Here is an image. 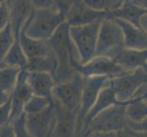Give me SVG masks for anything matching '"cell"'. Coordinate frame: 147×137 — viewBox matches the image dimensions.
Masks as SVG:
<instances>
[{
    "mask_svg": "<svg viewBox=\"0 0 147 137\" xmlns=\"http://www.w3.org/2000/svg\"><path fill=\"white\" fill-rule=\"evenodd\" d=\"M127 104L113 105L100 111L83 128L80 137L92 133H116L125 128V108Z\"/></svg>",
    "mask_w": 147,
    "mask_h": 137,
    "instance_id": "277c9868",
    "label": "cell"
},
{
    "mask_svg": "<svg viewBox=\"0 0 147 137\" xmlns=\"http://www.w3.org/2000/svg\"><path fill=\"white\" fill-rule=\"evenodd\" d=\"M71 67L75 72L80 74L82 77L99 76V77L109 78L111 80L129 72L120 67L111 59L105 57H94L85 64H80L78 60H76L72 62Z\"/></svg>",
    "mask_w": 147,
    "mask_h": 137,
    "instance_id": "9c48e42d",
    "label": "cell"
},
{
    "mask_svg": "<svg viewBox=\"0 0 147 137\" xmlns=\"http://www.w3.org/2000/svg\"><path fill=\"white\" fill-rule=\"evenodd\" d=\"M111 59L129 72L140 68L146 69L147 50H136L123 48Z\"/></svg>",
    "mask_w": 147,
    "mask_h": 137,
    "instance_id": "e0dca14e",
    "label": "cell"
},
{
    "mask_svg": "<svg viewBox=\"0 0 147 137\" xmlns=\"http://www.w3.org/2000/svg\"><path fill=\"white\" fill-rule=\"evenodd\" d=\"M118 104H126V103H120V101L117 100L113 90L110 87V85L104 87L100 91L97 100H96L94 104L92 105V107L90 108L89 113H87V115H86L85 120H84L83 128H85L86 126L89 124L90 121H92L98 113H100V111H102L103 110L109 108L110 106L118 105ZM83 128H82V130H83Z\"/></svg>",
    "mask_w": 147,
    "mask_h": 137,
    "instance_id": "ffe728a7",
    "label": "cell"
},
{
    "mask_svg": "<svg viewBox=\"0 0 147 137\" xmlns=\"http://www.w3.org/2000/svg\"><path fill=\"white\" fill-rule=\"evenodd\" d=\"M123 48V37L121 28L113 19L104 18L100 24L95 57L113 59Z\"/></svg>",
    "mask_w": 147,
    "mask_h": 137,
    "instance_id": "5b68a950",
    "label": "cell"
},
{
    "mask_svg": "<svg viewBox=\"0 0 147 137\" xmlns=\"http://www.w3.org/2000/svg\"><path fill=\"white\" fill-rule=\"evenodd\" d=\"M11 114V98H9L6 103L0 106V127L10 123Z\"/></svg>",
    "mask_w": 147,
    "mask_h": 137,
    "instance_id": "f1b7e54d",
    "label": "cell"
},
{
    "mask_svg": "<svg viewBox=\"0 0 147 137\" xmlns=\"http://www.w3.org/2000/svg\"><path fill=\"white\" fill-rule=\"evenodd\" d=\"M130 132L131 135H133V137H146V132H134L131 130Z\"/></svg>",
    "mask_w": 147,
    "mask_h": 137,
    "instance_id": "8d00e7d4",
    "label": "cell"
},
{
    "mask_svg": "<svg viewBox=\"0 0 147 137\" xmlns=\"http://www.w3.org/2000/svg\"><path fill=\"white\" fill-rule=\"evenodd\" d=\"M84 3L93 10L107 14L118 9L121 6L123 1L121 0H85Z\"/></svg>",
    "mask_w": 147,
    "mask_h": 137,
    "instance_id": "d4e9b609",
    "label": "cell"
},
{
    "mask_svg": "<svg viewBox=\"0 0 147 137\" xmlns=\"http://www.w3.org/2000/svg\"><path fill=\"white\" fill-rule=\"evenodd\" d=\"M64 22L65 17L58 11L55 6L43 9L33 8L23 29L29 38L48 40Z\"/></svg>",
    "mask_w": 147,
    "mask_h": 137,
    "instance_id": "7a4b0ae2",
    "label": "cell"
},
{
    "mask_svg": "<svg viewBox=\"0 0 147 137\" xmlns=\"http://www.w3.org/2000/svg\"><path fill=\"white\" fill-rule=\"evenodd\" d=\"M115 137H133V135H131L130 130H128L127 128H123L118 132H116Z\"/></svg>",
    "mask_w": 147,
    "mask_h": 137,
    "instance_id": "e575fe53",
    "label": "cell"
},
{
    "mask_svg": "<svg viewBox=\"0 0 147 137\" xmlns=\"http://www.w3.org/2000/svg\"><path fill=\"white\" fill-rule=\"evenodd\" d=\"M9 24L8 1H0V32Z\"/></svg>",
    "mask_w": 147,
    "mask_h": 137,
    "instance_id": "f546056e",
    "label": "cell"
},
{
    "mask_svg": "<svg viewBox=\"0 0 147 137\" xmlns=\"http://www.w3.org/2000/svg\"><path fill=\"white\" fill-rule=\"evenodd\" d=\"M80 137H115V133H92Z\"/></svg>",
    "mask_w": 147,
    "mask_h": 137,
    "instance_id": "836d02e7",
    "label": "cell"
},
{
    "mask_svg": "<svg viewBox=\"0 0 147 137\" xmlns=\"http://www.w3.org/2000/svg\"><path fill=\"white\" fill-rule=\"evenodd\" d=\"M54 121V105L38 113L26 115V126L32 137H48Z\"/></svg>",
    "mask_w": 147,
    "mask_h": 137,
    "instance_id": "4fadbf2b",
    "label": "cell"
},
{
    "mask_svg": "<svg viewBox=\"0 0 147 137\" xmlns=\"http://www.w3.org/2000/svg\"><path fill=\"white\" fill-rule=\"evenodd\" d=\"M146 69L140 68L111 79L109 85L120 103H128L134 99L136 91L146 84Z\"/></svg>",
    "mask_w": 147,
    "mask_h": 137,
    "instance_id": "52a82bcc",
    "label": "cell"
},
{
    "mask_svg": "<svg viewBox=\"0 0 147 137\" xmlns=\"http://www.w3.org/2000/svg\"><path fill=\"white\" fill-rule=\"evenodd\" d=\"M76 120L77 113L67 111L54 101V121L49 137H77Z\"/></svg>",
    "mask_w": 147,
    "mask_h": 137,
    "instance_id": "30bf717a",
    "label": "cell"
},
{
    "mask_svg": "<svg viewBox=\"0 0 147 137\" xmlns=\"http://www.w3.org/2000/svg\"><path fill=\"white\" fill-rule=\"evenodd\" d=\"M0 137H15V132L11 123L0 127Z\"/></svg>",
    "mask_w": 147,
    "mask_h": 137,
    "instance_id": "d6a6232c",
    "label": "cell"
},
{
    "mask_svg": "<svg viewBox=\"0 0 147 137\" xmlns=\"http://www.w3.org/2000/svg\"><path fill=\"white\" fill-rule=\"evenodd\" d=\"M10 123L12 124L14 132H15V137H32L31 134L27 129L26 126V114L22 113L18 117L14 119Z\"/></svg>",
    "mask_w": 147,
    "mask_h": 137,
    "instance_id": "83f0119b",
    "label": "cell"
},
{
    "mask_svg": "<svg viewBox=\"0 0 147 137\" xmlns=\"http://www.w3.org/2000/svg\"><path fill=\"white\" fill-rule=\"evenodd\" d=\"M20 70L18 68L7 66L0 68V90L11 95Z\"/></svg>",
    "mask_w": 147,
    "mask_h": 137,
    "instance_id": "cb8c5ba5",
    "label": "cell"
},
{
    "mask_svg": "<svg viewBox=\"0 0 147 137\" xmlns=\"http://www.w3.org/2000/svg\"><path fill=\"white\" fill-rule=\"evenodd\" d=\"M2 67H6V66L4 65V63H1V64H0V68H2Z\"/></svg>",
    "mask_w": 147,
    "mask_h": 137,
    "instance_id": "74e56055",
    "label": "cell"
},
{
    "mask_svg": "<svg viewBox=\"0 0 147 137\" xmlns=\"http://www.w3.org/2000/svg\"><path fill=\"white\" fill-rule=\"evenodd\" d=\"M49 134H50V133H49ZM48 137H49V136H48Z\"/></svg>",
    "mask_w": 147,
    "mask_h": 137,
    "instance_id": "f35d334b",
    "label": "cell"
},
{
    "mask_svg": "<svg viewBox=\"0 0 147 137\" xmlns=\"http://www.w3.org/2000/svg\"><path fill=\"white\" fill-rule=\"evenodd\" d=\"M9 7V25L12 28L14 36L18 39L20 30L26 24L30 14L32 12L31 1H24V0H15L8 1Z\"/></svg>",
    "mask_w": 147,
    "mask_h": 137,
    "instance_id": "9a60e30c",
    "label": "cell"
},
{
    "mask_svg": "<svg viewBox=\"0 0 147 137\" xmlns=\"http://www.w3.org/2000/svg\"><path fill=\"white\" fill-rule=\"evenodd\" d=\"M111 19V18H110ZM113 21L121 28L123 37L124 48L136 50H145L147 47V36L146 32L134 27L121 19L113 18Z\"/></svg>",
    "mask_w": 147,
    "mask_h": 137,
    "instance_id": "2e32d148",
    "label": "cell"
},
{
    "mask_svg": "<svg viewBox=\"0 0 147 137\" xmlns=\"http://www.w3.org/2000/svg\"><path fill=\"white\" fill-rule=\"evenodd\" d=\"M72 2L73 1H55V7L58 11L66 18V15L68 14Z\"/></svg>",
    "mask_w": 147,
    "mask_h": 137,
    "instance_id": "4dcf8cb0",
    "label": "cell"
},
{
    "mask_svg": "<svg viewBox=\"0 0 147 137\" xmlns=\"http://www.w3.org/2000/svg\"><path fill=\"white\" fill-rule=\"evenodd\" d=\"M28 83L34 96L46 99L50 104L54 105L52 90L56 83L51 75L44 72H28Z\"/></svg>",
    "mask_w": 147,
    "mask_h": 137,
    "instance_id": "5bb4252c",
    "label": "cell"
},
{
    "mask_svg": "<svg viewBox=\"0 0 147 137\" xmlns=\"http://www.w3.org/2000/svg\"><path fill=\"white\" fill-rule=\"evenodd\" d=\"M57 70V59L54 54L49 53L42 58L28 60L26 70L30 72H44L51 75L54 78Z\"/></svg>",
    "mask_w": 147,
    "mask_h": 137,
    "instance_id": "7402d4cb",
    "label": "cell"
},
{
    "mask_svg": "<svg viewBox=\"0 0 147 137\" xmlns=\"http://www.w3.org/2000/svg\"><path fill=\"white\" fill-rule=\"evenodd\" d=\"M100 20L84 26L69 27V35L78 54L80 64H85L95 57Z\"/></svg>",
    "mask_w": 147,
    "mask_h": 137,
    "instance_id": "3957f363",
    "label": "cell"
},
{
    "mask_svg": "<svg viewBox=\"0 0 147 137\" xmlns=\"http://www.w3.org/2000/svg\"><path fill=\"white\" fill-rule=\"evenodd\" d=\"M18 40L28 60L42 58L51 53L48 40H38L29 38L23 28L20 30Z\"/></svg>",
    "mask_w": 147,
    "mask_h": 137,
    "instance_id": "d6986e66",
    "label": "cell"
},
{
    "mask_svg": "<svg viewBox=\"0 0 147 137\" xmlns=\"http://www.w3.org/2000/svg\"><path fill=\"white\" fill-rule=\"evenodd\" d=\"M106 13L100 12L89 7L84 1H73L68 14L66 15L65 22L69 27L84 26L93 23L97 20L106 18Z\"/></svg>",
    "mask_w": 147,
    "mask_h": 137,
    "instance_id": "7c38bea8",
    "label": "cell"
},
{
    "mask_svg": "<svg viewBox=\"0 0 147 137\" xmlns=\"http://www.w3.org/2000/svg\"><path fill=\"white\" fill-rule=\"evenodd\" d=\"M16 38L14 36L12 28L8 24L1 32H0V64L3 63V59L7 55L9 49L12 47Z\"/></svg>",
    "mask_w": 147,
    "mask_h": 137,
    "instance_id": "484cf974",
    "label": "cell"
},
{
    "mask_svg": "<svg viewBox=\"0 0 147 137\" xmlns=\"http://www.w3.org/2000/svg\"><path fill=\"white\" fill-rule=\"evenodd\" d=\"M145 15H147L146 8L137 6L134 3V1H123V4L118 9L107 13L106 18L111 19H121L140 28V21Z\"/></svg>",
    "mask_w": 147,
    "mask_h": 137,
    "instance_id": "ac0fdd59",
    "label": "cell"
},
{
    "mask_svg": "<svg viewBox=\"0 0 147 137\" xmlns=\"http://www.w3.org/2000/svg\"><path fill=\"white\" fill-rule=\"evenodd\" d=\"M31 4L33 8L43 9L54 7L55 1H52V0H36V1H31Z\"/></svg>",
    "mask_w": 147,
    "mask_h": 137,
    "instance_id": "1f68e13d",
    "label": "cell"
},
{
    "mask_svg": "<svg viewBox=\"0 0 147 137\" xmlns=\"http://www.w3.org/2000/svg\"><path fill=\"white\" fill-rule=\"evenodd\" d=\"M69 25L64 22L48 39L52 53L57 59V70L54 76L55 83L69 80L77 73L71 67L72 62L78 60V54L69 35Z\"/></svg>",
    "mask_w": 147,
    "mask_h": 137,
    "instance_id": "6da1fadb",
    "label": "cell"
},
{
    "mask_svg": "<svg viewBox=\"0 0 147 137\" xmlns=\"http://www.w3.org/2000/svg\"><path fill=\"white\" fill-rule=\"evenodd\" d=\"M83 88V77L76 73L69 80L58 83L52 90V97L64 109L78 113Z\"/></svg>",
    "mask_w": 147,
    "mask_h": 137,
    "instance_id": "ba28073f",
    "label": "cell"
},
{
    "mask_svg": "<svg viewBox=\"0 0 147 137\" xmlns=\"http://www.w3.org/2000/svg\"><path fill=\"white\" fill-rule=\"evenodd\" d=\"M110 79L106 77H83V88L82 98H80V108L77 113V120H76V135L80 137L82 133L84 120L87 113L98 98L100 91L104 87L109 85Z\"/></svg>",
    "mask_w": 147,
    "mask_h": 137,
    "instance_id": "8992f818",
    "label": "cell"
},
{
    "mask_svg": "<svg viewBox=\"0 0 147 137\" xmlns=\"http://www.w3.org/2000/svg\"><path fill=\"white\" fill-rule=\"evenodd\" d=\"M3 63L7 67L26 70L28 65V59L25 56L18 39L15 40L12 47L9 49L7 55L5 56Z\"/></svg>",
    "mask_w": 147,
    "mask_h": 137,
    "instance_id": "603a6c76",
    "label": "cell"
},
{
    "mask_svg": "<svg viewBox=\"0 0 147 137\" xmlns=\"http://www.w3.org/2000/svg\"><path fill=\"white\" fill-rule=\"evenodd\" d=\"M32 96L34 95L28 83V72L26 70H21L18 74L14 90L10 95L11 98L10 121L18 117L23 113L24 106Z\"/></svg>",
    "mask_w": 147,
    "mask_h": 137,
    "instance_id": "8fae6325",
    "label": "cell"
},
{
    "mask_svg": "<svg viewBox=\"0 0 147 137\" xmlns=\"http://www.w3.org/2000/svg\"><path fill=\"white\" fill-rule=\"evenodd\" d=\"M147 116V104L146 97L134 98L126 105L125 117L126 121L133 124H139L146 121Z\"/></svg>",
    "mask_w": 147,
    "mask_h": 137,
    "instance_id": "44dd1931",
    "label": "cell"
},
{
    "mask_svg": "<svg viewBox=\"0 0 147 137\" xmlns=\"http://www.w3.org/2000/svg\"><path fill=\"white\" fill-rule=\"evenodd\" d=\"M50 104L46 99L37 97V96H32L29 101L24 106L23 113L26 115L35 114L42 111L46 108H48Z\"/></svg>",
    "mask_w": 147,
    "mask_h": 137,
    "instance_id": "4316f807",
    "label": "cell"
},
{
    "mask_svg": "<svg viewBox=\"0 0 147 137\" xmlns=\"http://www.w3.org/2000/svg\"><path fill=\"white\" fill-rule=\"evenodd\" d=\"M9 98H10V94L0 90V106L3 105L4 103H6Z\"/></svg>",
    "mask_w": 147,
    "mask_h": 137,
    "instance_id": "d590c367",
    "label": "cell"
}]
</instances>
